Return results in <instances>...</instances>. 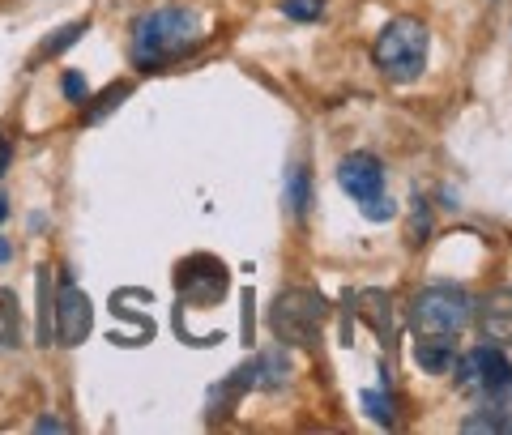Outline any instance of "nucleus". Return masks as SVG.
<instances>
[{"instance_id": "obj_1", "label": "nucleus", "mask_w": 512, "mask_h": 435, "mask_svg": "<svg viewBox=\"0 0 512 435\" xmlns=\"http://www.w3.org/2000/svg\"><path fill=\"white\" fill-rule=\"evenodd\" d=\"M197 43H201V13L188 5H163L137 18L128 52H133V64L141 73H154V69H167V64L184 60Z\"/></svg>"}, {"instance_id": "obj_2", "label": "nucleus", "mask_w": 512, "mask_h": 435, "mask_svg": "<svg viewBox=\"0 0 512 435\" xmlns=\"http://www.w3.org/2000/svg\"><path fill=\"white\" fill-rule=\"evenodd\" d=\"M427 56H431V35L419 18H393L380 26V35L372 43V60L376 69L389 77L397 86H410L419 82L423 69H427Z\"/></svg>"}, {"instance_id": "obj_3", "label": "nucleus", "mask_w": 512, "mask_h": 435, "mask_svg": "<svg viewBox=\"0 0 512 435\" xmlns=\"http://www.w3.org/2000/svg\"><path fill=\"white\" fill-rule=\"evenodd\" d=\"M474 320L470 290L453 282H436L410 299V329L419 337H457Z\"/></svg>"}, {"instance_id": "obj_4", "label": "nucleus", "mask_w": 512, "mask_h": 435, "mask_svg": "<svg viewBox=\"0 0 512 435\" xmlns=\"http://www.w3.org/2000/svg\"><path fill=\"white\" fill-rule=\"evenodd\" d=\"M457 389L483 397L487 406H512V363L500 346H474L453 363Z\"/></svg>"}, {"instance_id": "obj_5", "label": "nucleus", "mask_w": 512, "mask_h": 435, "mask_svg": "<svg viewBox=\"0 0 512 435\" xmlns=\"http://www.w3.org/2000/svg\"><path fill=\"white\" fill-rule=\"evenodd\" d=\"M338 188L359 205L363 218H372V222L393 218V201L384 197V163L376 154H367V150L346 154L338 163Z\"/></svg>"}, {"instance_id": "obj_6", "label": "nucleus", "mask_w": 512, "mask_h": 435, "mask_svg": "<svg viewBox=\"0 0 512 435\" xmlns=\"http://www.w3.org/2000/svg\"><path fill=\"white\" fill-rule=\"evenodd\" d=\"M325 316H329V303L316 290H286V295H278L274 308H269V329L286 346H316Z\"/></svg>"}, {"instance_id": "obj_7", "label": "nucleus", "mask_w": 512, "mask_h": 435, "mask_svg": "<svg viewBox=\"0 0 512 435\" xmlns=\"http://www.w3.org/2000/svg\"><path fill=\"white\" fill-rule=\"evenodd\" d=\"M52 329H56V342L60 346H82L86 337H90V295L69 278V273L60 278Z\"/></svg>"}, {"instance_id": "obj_8", "label": "nucleus", "mask_w": 512, "mask_h": 435, "mask_svg": "<svg viewBox=\"0 0 512 435\" xmlns=\"http://www.w3.org/2000/svg\"><path fill=\"white\" fill-rule=\"evenodd\" d=\"M286 376H291V363L269 350V354H256L248 367H239L231 389H278V384H286Z\"/></svg>"}, {"instance_id": "obj_9", "label": "nucleus", "mask_w": 512, "mask_h": 435, "mask_svg": "<svg viewBox=\"0 0 512 435\" xmlns=\"http://www.w3.org/2000/svg\"><path fill=\"white\" fill-rule=\"evenodd\" d=\"M414 363H419L427 376L453 372V363H457L453 337H419V342H414Z\"/></svg>"}, {"instance_id": "obj_10", "label": "nucleus", "mask_w": 512, "mask_h": 435, "mask_svg": "<svg viewBox=\"0 0 512 435\" xmlns=\"http://www.w3.org/2000/svg\"><path fill=\"white\" fill-rule=\"evenodd\" d=\"M372 303H376V308H367V299L359 295V308H355V312L380 333V342H384V346H393V342H397V320H393V308H389V295L372 290Z\"/></svg>"}, {"instance_id": "obj_11", "label": "nucleus", "mask_w": 512, "mask_h": 435, "mask_svg": "<svg viewBox=\"0 0 512 435\" xmlns=\"http://www.w3.org/2000/svg\"><path fill=\"white\" fill-rule=\"evenodd\" d=\"M483 325L495 342H508L512 337V290H500V295L487 299V312H483Z\"/></svg>"}, {"instance_id": "obj_12", "label": "nucleus", "mask_w": 512, "mask_h": 435, "mask_svg": "<svg viewBox=\"0 0 512 435\" xmlns=\"http://www.w3.org/2000/svg\"><path fill=\"white\" fill-rule=\"evenodd\" d=\"M461 431H512V410L508 406H478L474 414L461 418Z\"/></svg>"}, {"instance_id": "obj_13", "label": "nucleus", "mask_w": 512, "mask_h": 435, "mask_svg": "<svg viewBox=\"0 0 512 435\" xmlns=\"http://www.w3.org/2000/svg\"><path fill=\"white\" fill-rule=\"evenodd\" d=\"M308 205H312V180H308V171L291 167V175H286V209H291L295 218H303V214H308Z\"/></svg>"}, {"instance_id": "obj_14", "label": "nucleus", "mask_w": 512, "mask_h": 435, "mask_svg": "<svg viewBox=\"0 0 512 435\" xmlns=\"http://www.w3.org/2000/svg\"><path fill=\"white\" fill-rule=\"evenodd\" d=\"M359 406L372 414L380 427H393V401H389V393H384V389H363L359 393Z\"/></svg>"}, {"instance_id": "obj_15", "label": "nucleus", "mask_w": 512, "mask_h": 435, "mask_svg": "<svg viewBox=\"0 0 512 435\" xmlns=\"http://www.w3.org/2000/svg\"><path fill=\"white\" fill-rule=\"evenodd\" d=\"M86 26H90V18H77V22H69V26H60L56 39H47V43L39 47V56H60L64 47L77 43V35H86Z\"/></svg>"}, {"instance_id": "obj_16", "label": "nucleus", "mask_w": 512, "mask_h": 435, "mask_svg": "<svg viewBox=\"0 0 512 435\" xmlns=\"http://www.w3.org/2000/svg\"><path fill=\"white\" fill-rule=\"evenodd\" d=\"M282 13L291 22H316L325 18V0H282Z\"/></svg>"}, {"instance_id": "obj_17", "label": "nucleus", "mask_w": 512, "mask_h": 435, "mask_svg": "<svg viewBox=\"0 0 512 435\" xmlns=\"http://www.w3.org/2000/svg\"><path fill=\"white\" fill-rule=\"evenodd\" d=\"M60 90H64V99H69V103H86L90 99V86H86L82 73H64L60 77Z\"/></svg>"}, {"instance_id": "obj_18", "label": "nucleus", "mask_w": 512, "mask_h": 435, "mask_svg": "<svg viewBox=\"0 0 512 435\" xmlns=\"http://www.w3.org/2000/svg\"><path fill=\"white\" fill-rule=\"evenodd\" d=\"M423 231H431V209H427V201L419 197V201H414V222H410V244H414V248L423 244Z\"/></svg>"}, {"instance_id": "obj_19", "label": "nucleus", "mask_w": 512, "mask_h": 435, "mask_svg": "<svg viewBox=\"0 0 512 435\" xmlns=\"http://www.w3.org/2000/svg\"><path fill=\"white\" fill-rule=\"evenodd\" d=\"M9 158H13V145H9V137L0 133V175L9 171Z\"/></svg>"}, {"instance_id": "obj_20", "label": "nucleus", "mask_w": 512, "mask_h": 435, "mask_svg": "<svg viewBox=\"0 0 512 435\" xmlns=\"http://www.w3.org/2000/svg\"><path fill=\"white\" fill-rule=\"evenodd\" d=\"M35 431H69V423H64V418H39Z\"/></svg>"}, {"instance_id": "obj_21", "label": "nucleus", "mask_w": 512, "mask_h": 435, "mask_svg": "<svg viewBox=\"0 0 512 435\" xmlns=\"http://www.w3.org/2000/svg\"><path fill=\"white\" fill-rule=\"evenodd\" d=\"M9 256H13V248H9V239H5V235H0V265H5V261H9Z\"/></svg>"}, {"instance_id": "obj_22", "label": "nucleus", "mask_w": 512, "mask_h": 435, "mask_svg": "<svg viewBox=\"0 0 512 435\" xmlns=\"http://www.w3.org/2000/svg\"><path fill=\"white\" fill-rule=\"evenodd\" d=\"M9 218V201H5V192H0V222Z\"/></svg>"}]
</instances>
